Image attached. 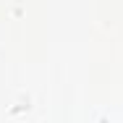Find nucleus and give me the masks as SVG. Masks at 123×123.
I'll return each mask as SVG.
<instances>
[]
</instances>
